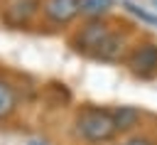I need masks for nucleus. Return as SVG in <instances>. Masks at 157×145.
Listing matches in <instances>:
<instances>
[{
  "label": "nucleus",
  "instance_id": "39448f33",
  "mask_svg": "<svg viewBox=\"0 0 157 145\" xmlns=\"http://www.w3.org/2000/svg\"><path fill=\"white\" fill-rule=\"evenodd\" d=\"M123 52H125V39L120 34H108V39L98 47L96 57L103 59V61H118L123 57Z\"/></svg>",
  "mask_w": 157,
  "mask_h": 145
},
{
  "label": "nucleus",
  "instance_id": "423d86ee",
  "mask_svg": "<svg viewBox=\"0 0 157 145\" xmlns=\"http://www.w3.org/2000/svg\"><path fill=\"white\" fill-rule=\"evenodd\" d=\"M113 118H115V128H118V130H130V128L137 125L140 111L132 108V106H120V108L113 111Z\"/></svg>",
  "mask_w": 157,
  "mask_h": 145
},
{
  "label": "nucleus",
  "instance_id": "20e7f679",
  "mask_svg": "<svg viewBox=\"0 0 157 145\" xmlns=\"http://www.w3.org/2000/svg\"><path fill=\"white\" fill-rule=\"evenodd\" d=\"M78 2L81 0H47L44 2V12L54 22H69L76 12H81Z\"/></svg>",
  "mask_w": 157,
  "mask_h": 145
},
{
  "label": "nucleus",
  "instance_id": "6e6552de",
  "mask_svg": "<svg viewBox=\"0 0 157 145\" xmlns=\"http://www.w3.org/2000/svg\"><path fill=\"white\" fill-rule=\"evenodd\" d=\"M113 7V0H81L78 2V10L88 17H98L103 12H108Z\"/></svg>",
  "mask_w": 157,
  "mask_h": 145
},
{
  "label": "nucleus",
  "instance_id": "f03ea898",
  "mask_svg": "<svg viewBox=\"0 0 157 145\" xmlns=\"http://www.w3.org/2000/svg\"><path fill=\"white\" fill-rule=\"evenodd\" d=\"M130 69L140 76H152L157 71V44H142L130 57Z\"/></svg>",
  "mask_w": 157,
  "mask_h": 145
},
{
  "label": "nucleus",
  "instance_id": "9d476101",
  "mask_svg": "<svg viewBox=\"0 0 157 145\" xmlns=\"http://www.w3.org/2000/svg\"><path fill=\"white\" fill-rule=\"evenodd\" d=\"M125 145H152L147 138H132V140H128Z\"/></svg>",
  "mask_w": 157,
  "mask_h": 145
},
{
  "label": "nucleus",
  "instance_id": "f257e3e1",
  "mask_svg": "<svg viewBox=\"0 0 157 145\" xmlns=\"http://www.w3.org/2000/svg\"><path fill=\"white\" fill-rule=\"evenodd\" d=\"M115 118L110 111L101 108H86L78 116V133L88 140H108L115 133Z\"/></svg>",
  "mask_w": 157,
  "mask_h": 145
},
{
  "label": "nucleus",
  "instance_id": "1a4fd4ad",
  "mask_svg": "<svg viewBox=\"0 0 157 145\" xmlns=\"http://www.w3.org/2000/svg\"><path fill=\"white\" fill-rule=\"evenodd\" d=\"M125 7H128L132 15H137L140 20H145V22H150V25H157V15H150V12L140 10V7H137V5H132V2H125Z\"/></svg>",
  "mask_w": 157,
  "mask_h": 145
},
{
  "label": "nucleus",
  "instance_id": "9b49d317",
  "mask_svg": "<svg viewBox=\"0 0 157 145\" xmlns=\"http://www.w3.org/2000/svg\"><path fill=\"white\" fill-rule=\"evenodd\" d=\"M155 2H157V0H155Z\"/></svg>",
  "mask_w": 157,
  "mask_h": 145
},
{
  "label": "nucleus",
  "instance_id": "7ed1b4c3",
  "mask_svg": "<svg viewBox=\"0 0 157 145\" xmlns=\"http://www.w3.org/2000/svg\"><path fill=\"white\" fill-rule=\"evenodd\" d=\"M108 27L105 25H101V22H91L88 27H83L81 29V34H78V49L83 47L86 52H98V47L108 39Z\"/></svg>",
  "mask_w": 157,
  "mask_h": 145
},
{
  "label": "nucleus",
  "instance_id": "0eeeda50",
  "mask_svg": "<svg viewBox=\"0 0 157 145\" xmlns=\"http://www.w3.org/2000/svg\"><path fill=\"white\" fill-rule=\"evenodd\" d=\"M12 108H15V91L7 81L0 79V120L7 118L12 113Z\"/></svg>",
  "mask_w": 157,
  "mask_h": 145
}]
</instances>
